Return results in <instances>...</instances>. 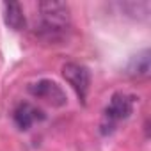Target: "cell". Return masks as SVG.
Instances as JSON below:
<instances>
[{
  "mask_svg": "<svg viewBox=\"0 0 151 151\" xmlns=\"http://www.w3.org/2000/svg\"><path fill=\"white\" fill-rule=\"evenodd\" d=\"M37 13H39V25L37 32L41 37L48 41H57L60 39L68 27H69V7L64 2H55V0H46V2L37 4Z\"/></svg>",
  "mask_w": 151,
  "mask_h": 151,
  "instance_id": "6da1fadb",
  "label": "cell"
},
{
  "mask_svg": "<svg viewBox=\"0 0 151 151\" xmlns=\"http://www.w3.org/2000/svg\"><path fill=\"white\" fill-rule=\"evenodd\" d=\"M13 119L16 123V126L20 130H29L36 121H43L45 114L41 109H37L36 105L29 103V101H22L16 105L14 112H13Z\"/></svg>",
  "mask_w": 151,
  "mask_h": 151,
  "instance_id": "5b68a950",
  "label": "cell"
},
{
  "mask_svg": "<svg viewBox=\"0 0 151 151\" xmlns=\"http://www.w3.org/2000/svg\"><path fill=\"white\" fill-rule=\"evenodd\" d=\"M62 77L75 89V93L78 94V98L82 101H86L87 91H89V84H91L89 69L86 66H82V64H77V62H68V64L62 66Z\"/></svg>",
  "mask_w": 151,
  "mask_h": 151,
  "instance_id": "3957f363",
  "label": "cell"
},
{
  "mask_svg": "<svg viewBox=\"0 0 151 151\" xmlns=\"http://www.w3.org/2000/svg\"><path fill=\"white\" fill-rule=\"evenodd\" d=\"M128 73L137 78L147 77V73H149V52L147 50H144L142 53H139L137 57L132 59V62L128 66Z\"/></svg>",
  "mask_w": 151,
  "mask_h": 151,
  "instance_id": "52a82bcc",
  "label": "cell"
},
{
  "mask_svg": "<svg viewBox=\"0 0 151 151\" xmlns=\"http://www.w3.org/2000/svg\"><path fill=\"white\" fill-rule=\"evenodd\" d=\"M29 91H30L32 96L41 98V100H46L48 103H52V105H55V107H62V105L66 103V94H64V91L60 89V86H57V84L52 82V80L43 78V80H39V82H36V84H30V86H29Z\"/></svg>",
  "mask_w": 151,
  "mask_h": 151,
  "instance_id": "277c9868",
  "label": "cell"
},
{
  "mask_svg": "<svg viewBox=\"0 0 151 151\" xmlns=\"http://www.w3.org/2000/svg\"><path fill=\"white\" fill-rule=\"evenodd\" d=\"M133 110V98L123 93H117L110 98L105 112H103V133L112 132L116 128V124L123 119H126Z\"/></svg>",
  "mask_w": 151,
  "mask_h": 151,
  "instance_id": "7a4b0ae2",
  "label": "cell"
},
{
  "mask_svg": "<svg viewBox=\"0 0 151 151\" xmlns=\"http://www.w3.org/2000/svg\"><path fill=\"white\" fill-rule=\"evenodd\" d=\"M4 18H6V23L13 30H23L25 29L23 9L18 2H6L4 4Z\"/></svg>",
  "mask_w": 151,
  "mask_h": 151,
  "instance_id": "8992f818",
  "label": "cell"
}]
</instances>
